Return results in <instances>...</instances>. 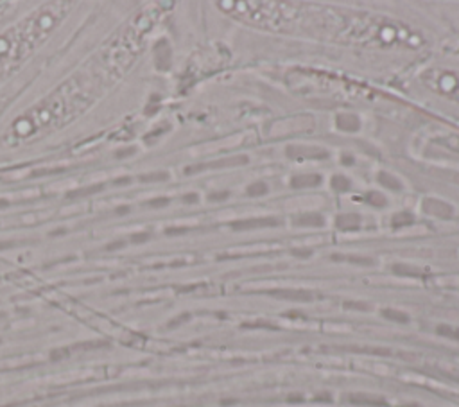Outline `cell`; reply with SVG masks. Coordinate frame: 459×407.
<instances>
[{"instance_id": "21", "label": "cell", "mask_w": 459, "mask_h": 407, "mask_svg": "<svg viewBox=\"0 0 459 407\" xmlns=\"http://www.w3.org/2000/svg\"><path fill=\"white\" fill-rule=\"evenodd\" d=\"M228 196H230L228 190L214 192V194H210V196H208V199H210V201H225V199H228Z\"/></svg>"}, {"instance_id": "9", "label": "cell", "mask_w": 459, "mask_h": 407, "mask_svg": "<svg viewBox=\"0 0 459 407\" xmlns=\"http://www.w3.org/2000/svg\"><path fill=\"white\" fill-rule=\"evenodd\" d=\"M377 179H379V183L382 185V187H386V188H389V190H397V192H400L402 190V183H400V179L399 178H395L393 174H389V173H379L377 174Z\"/></svg>"}, {"instance_id": "2", "label": "cell", "mask_w": 459, "mask_h": 407, "mask_svg": "<svg viewBox=\"0 0 459 407\" xmlns=\"http://www.w3.org/2000/svg\"><path fill=\"white\" fill-rule=\"evenodd\" d=\"M282 221L278 217H253V219H244L237 221L231 225V228L237 232H244V230H257V228H275L280 225Z\"/></svg>"}, {"instance_id": "6", "label": "cell", "mask_w": 459, "mask_h": 407, "mask_svg": "<svg viewBox=\"0 0 459 407\" xmlns=\"http://www.w3.org/2000/svg\"><path fill=\"white\" fill-rule=\"evenodd\" d=\"M336 126H338L341 131L355 133L357 129L361 127V120H359L355 115H351V113H339L338 117H336Z\"/></svg>"}, {"instance_id": "3", "label": "cell", "mask_w": 459, "mask_h": 407, "mask_svg": "<svg viewBox=\"0 0 459 407\" xmlns=\"http://www.w3.org/2000/svg\"><path fill=\"white\" fill-rule=\"evenodd\" d=\"M286 153L289 158H296V160H300V158L321 160L328 156V153L325 149H319V147H305V145H287Z\"/></svg>"}, {"instance_id": "22", "label": "cell", "mask_w": 459, "mask_h": 407, "mask_svg": "<svg viewBox=\"0 0 459 407\" xmlns=\"http://www.w3.org/2000/svg\"><path fill=\"white\" fill-rule=\"evenodd\" d=\"M341 162L344 165H353V162H355V160H353V156H350V155H343Z\"/></svg>"}, {"instance_id": "10", "label": "cell", "mask_w": 459, "mask_h": 407, "mask_svg": "<svg viewBox=\"0 0 459 407\" xmlns=\"http://www.w3.org/2000/svg\"><path fill=\"white\" fill-rule=\"evenodd\" d=\"M271 294H275L277 298H287V299H298V301H309L310 299V292H305V291H273Z\"/></svg>"}, {"instance_id": "13", "label": "cell", "mask_w": 459, "mask_h": 407, "mask_svg": "<svg viewBox=\"0 0 459 407\" xmlns=\"http://www.w3.org/2000/svg\"><path fill=\"white\" fill-rule=\"evenodd\" d=\"M332 188L339 194H343V192H348L351 188V181L343 174H336L332 178Z\"/></svg>"}, {"instance_id": "12", "label": "cell", "mask_w": 459, "mask_h": 407, "mask_svg": "<svg viewBox=\"0 0 459 407\" xmlns=\"http://www.w3.org/2000/svg\"><path fill=\"white\" fill-rule=\"evenodd\" d=\"M393 273H397V275H400V276H414V278L425 275L422 269H418V267H414V266H405V264H395Z\"/></svg>"}, {"instance_id": "17", "label": "cell", "mask_w": 459, "mask_h": 407, "mask_svg": "<svg viewBox=\"0 0 459 407\" xmlns=\"http://www.w3.org/2000/svg\"><path fill=\"white\" fill-rule=\"evenodd\" d=\"M382 316H384L386 319H391V321H397V323H407L409 321V316L405 312H400V310H395V309H386L384 312H382Z\"/></svg>"}, {"instance_id": "19", "label": "cell", "mask_w": 459, "mask_h": 407, "mask_svg": "<svg viewBox=\"0 0 459 407\" xmlns=\"http://www.w3.org/2000/svg\"><path fill=\"white\" fill-rule=\"evenodd\" d=\"M436 332L440 334V336L450 337V339H458L459 341V330L454 327H450V325H440V327L436 328Z\"/></svg>"}, {"instance_id": "23", "label": "cell", "mask_w": 459, "mask_h": 407, "mask_svg": "<svg viewBox=\"0 0 459 407\" xmlns=\"http://www.w3.org/2000/svg\"><path fill=\"white\" fill-rule=\"evenodd\" d=\"M197 201V196L196 194H188L187 197H185V203H196Z\"/></svg>"}, {"instance_id": "18", "label": "cell", "mask_w": 459, "mask_h": 407, "mask_svg": "<svg viewBox=\"0 0 459 407\" xmlns=\"http://www.w3.org/2000/svg\"><path fill=\"white\" fill-rule=\"evenodd\" d=\"M248 194L251 197H258V196H266L267 194V185L264 181H255L248 187Z\"/></svg>"}, {"instance_id": "15", "label": "cell", "mask_w": 459, "mask_h": 407, "mask_svg": "<svg viewBox=\"0 0 459 407\" xmlns=\"http://www.w3.org/2000/svg\"><path fill=\"white\" fill-rule=\"evenodd\" d=\"M332 260H338V262H341V260H346V262L361 264V266H371V264H373V258H370V257H357V255H346V257H343V255H334Z\"/></svg>"}, {"instance_id": "1", "label": "cell", "mask_w": 459, "mask_h": 407, "mask_svg": "<svg viewBox=\"0 0 459 407\" xmlns=\"http://www.w3.org/2000/svg\"><path fill=\"white\" fill-rule=\"evenodd\" d=\"M422 210L429 216L438 217V219H450L454 216V208L449 203L436 199V197H425L422 201Z\"/></svg>"}, {"instance_id": "7", "label": "cell", "mask_w": 459, "mask_h": 407, "mask_svg": "<svg viewBox=\"0 0 459 407\" xmlns=\"http://www.w3.org/2000/svg\"><path fill=\"white\" fill-rule=\"evenodd\" d=\"M321 181H323V178H321L319 174H298V176H292V179H290V187L292 188L318 187Z\"/></svg>"}, {"instance_id": "8", "label": "cell", "mask_w": 459, "mask_h": 407, "mask_svg": "<svg viewBox=\"0 0 459 407\" xmlns=\"http://www.w3.org/2000/svg\"><path fill=\"white\" fill-rule=\"evenodd\" d=\"M336 226L339 230H344V232H348V230H359L361 217L357 216V214H341V216L336 217Z\"/></svg>"}, {"instance_id": "14", "label": "cell", "mask_w": 459, "mask_h": 407, "mask_svg": "<svg viewBox=\"0 0 459 407\" xmlns=\"http://www.w3.org/2000/svg\"><path fill=\"white\" fill-rule=\"evenodd\" d=\"M350 402L366 404V406H384V400L379 397H370V395H353L350 397Z\"/></svg>"}, {"instance_id": "20", "label": "cell", "mask_w": 459, "mask_h": 407, "mask_svg": "<svg viewBox=\"0 0 459 407\" xmlns=\"http://www.w3.org/2000/svg\"><path fill=\"white\" fill-rule=\"evenodd\" d=\"M292 255L294 257H300V258H309L310 255H312V249H309V248H294L292 249Z\"/></svg>"}, {"instance_id": "5", "label": "cell", "mask_w": 459, "mask_h": 407, "mask_svg": "<svg viewBox=\"0 0 459 407\" xmlns=\"http://www.w3.org/2000/svg\"><path fill=\"white\" fill-rule=\"evenodd\" d=\"M292 225L301 226V228H321L325 225V217L321 214L310 212V214H300V216L292 217Z\"/></svg>"}, {"instance_id": "24", "label": "cell", "mask_w": 459, "mask_h": 407, "mask_svg": "<svg viewBox=\"0 0 459 407\" xmlns=\"http://www.w3.org/2000/svg\"><path fill=\"white\" fill-rule=\"evenodd\" d=\"M153 206H162V205H167V199H160V201H153L151 203Z\"/></svg>"}, {"instance_id": "4", "label": "cell", "mask_w": 459, "mask_h": 407, "mask_svg": "<svg viewBox=\"0 0 459 407\" xmlns=\"http://www.w3.org/2000/svg\"><path fill=\"white\" fill-rule=\"evenodd\" d=\"M248 164V156L239 155V156H230L225 160H217V162H212V164H205V165H197L194 169H187V174L197 173V171H203V169H223V167H239V165H246Z\"/></svg>"}, {"instance_id": "16", "label": "cell", "mask_w": 459, "mask_h": 407, "mask_svg": "<svg viewBox=\"0 0 459 407\" xmlns=\"http://www.w3.org/2000/svg\"><path fill=\"white\" fill-rule=\"evenodd\" d=\"M364 201L368 203V205H371V206H377V208L388 205V199H386V197L382 196L380 192H375V190H371V192H368V194H366Z\"/></svg>"}, {"instance_id": "11", "label": "cell", "mask_w": 459, "mask_h": 407, "mask_svg": "<svg viewBox=\"0 0 459 407\" xmlns=\"http://www.w3.org/2000/svg\"><path fill=\"white\" fill-rule=\"evenodd\" d=\"M412 223H414V216L407 210H402V212H399V214H395L393 219H391V226H393V228H402V226H409V225H412Z\"/></svg>"}]
</instances>
